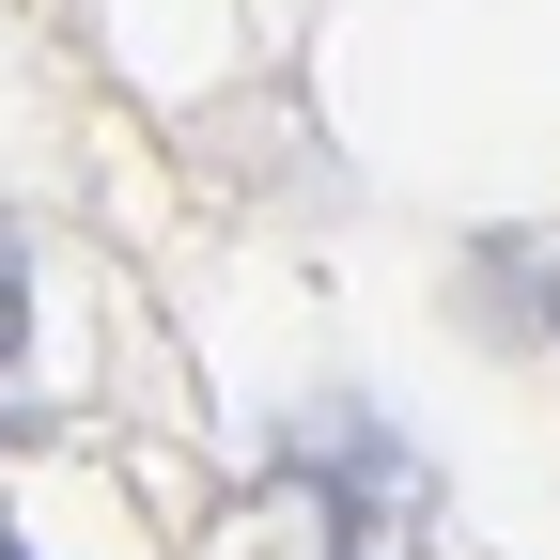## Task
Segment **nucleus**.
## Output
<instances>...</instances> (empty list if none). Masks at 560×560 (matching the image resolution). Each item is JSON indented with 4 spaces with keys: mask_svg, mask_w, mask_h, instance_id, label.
I'll return each mask as SVG.
<instances>
[{
    "mask_svg": "<svg viewBox=\"0 0 560 560\" xmlns=\"http://www.w3.org/2000/svg\"><path fill=\"white\" fill-rule=\"evenodd\" d=\"M16 359H32V249L0 234V374H16Z\"/></svg>",
    "mask_w": 560,
    "mask_h": 560,
    "instance_id": "obj_2",
    "label": "nucleus"
},
{
    "mask_svg": "<svg viewBox=\"0 0 560 560\" xmlns=\"http://www.w3.org/2000/svg\"><path fill=\"white\" fill-rule=\"evenodd\" d=\"M296 482L327 499V545H359V499H405V452L374 436L359 405H342V420H327V452H296Z\"/></svg>",
    "mask_w": 560,
    "mask_h": 560,
    "instance_id": "obj_1",
    "label": "nucleus"
},
{
    "mask_svg": "<svg viewBox=\"0 0 560 560\" xmlns=\"http://www.w3.org/2000/svg\"><path fill=\"white\" fill-rule=\"evenodd\" d=\"M0 560H32V545H16V529H0Z\"/></svg>",
    "mask_w": 560,
    "mask_h": 560,
    "instance_id": "obj_3",
    "label": "nucleus"
}]
</instances>
